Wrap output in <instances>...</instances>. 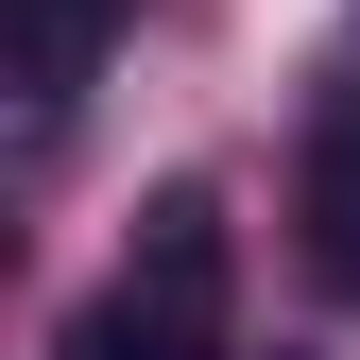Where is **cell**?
<instances>
[{"label":"cell","instance_id":"6da1fadb","mask_svg":"<svg viewBox=\"0 0 360 360\" xmlns=\"http://www.w3.org/2000/svg\"><path fill=\"white\" fill-rule=\"evenodd\" d=\"M223 309H240L223 189H155V206H138V257H120V292L69 309L52 360H223Z\"/></svg>","mask_w":360,"mask_h":360},{"label":"cell","instance_id":"7a4b0ae2","mask_svg":"<svg viewBox=\"0 0 360 360\" xmlns=\"http://www.w3.org/2000/svg\"><path fill=\"white\" fill-rule=\"evenodd\" d=\"M292 240H309V292L360 309V86L309 103V155H292Z\"/></svg>","mask_w":360,"mask_h":360},{"label":"cell","instance_id":"3957f363","mask_svg":"<svg viewBox=\"0 0 360 360\" xmlns=\"http://www.w3.org/2000/svg\"><path fill=\"white\" fill-rule=\"evenodd\" d=\"M86 69H103V0H18V120L34 138L86 103Z\"/></svg>","mask_w":360,"mask_h":360}]
</instances>
